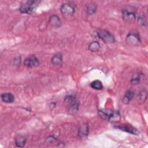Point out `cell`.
<instances>
[{
    "instance_id": "obj_21",
    "label": "cell",
    "mask_w": 148,
    "mask_h": 148,
    "mask_svg": "<svg viewBox=\"0 0 148 148\" xmlns=\"http://www.w3.org/2000/svg\"><path fill=\"white\" fill-rule=\"evenodd\" d=\"M138 24L143 26L145 24L146 25V18L143 16H140L138 18Z\"/></svg>"
},
{
    "instance_id": "obj_1",
    "label": "cell",
    "mask_w": 148,
    "mask_h": 148,
    "mask_svg": "<svg viewBox=\"0 0 148 148\" xmlns=\"http://www.w3.org/2000/svg\"><path fill=\"white\" fill-rule=\"evenodd\" d=\"M98 114L102 119L110 122L119 121L121 118L119 112L112 109H99Z\"/></svg>"
},
{
    "instance_id": "obj_20",
    "label": "cell",
    "mask_w": 148,
    "mask_h": 148,
    "mask_svg": "<svg viewBox=\"0 0 148 148\" xmlns=\"http://www.w3.org/2000/svg\"><path fill=\"white\" fill-rule=\"evenodd\" d=\"M100 49V45L99 43L97 41H94L90 43V44L88 46V49L91 51L92 52H96L98 51Z\"/></svg>"
},
{
    "instance_id": "obj_9",
    "label": "cell",
    "mask_w": 148,
    "mask_h": 148,
    "mask_svg": "<svg viewBox=\"0 0 148 148\" xmlns=\"http://www.w3.org/2000/svg\"><path fill=\"white\" fill-rule=\"evenodd\" d=\"M24 64L28 68H33L38 66L39 64V61L36 56L32 55L25 59Z\"/></svg>"
},
{
    "instance_id": "obj_4",
    "label": "cell",
    "mask_w": 148,
    "mask_h": 148,
    "mask_svg": "<svg viewBox=\"0 0 148 148\" xmlns=\"http://www.w3.org/2000/svg\"><path fill=\"white\" fill-rule=\"evenodd\" d=\"M122 17L125 22L131 24L134 23L136 18L134 8L129 7L123 9L122 12Z\"/></svg>"
},
{
    "instance_id": "obj_5",
    "label": "cell",
    "mask_w": 148,
    "mask_h": 148,
    "mask_svg": "<svg viewBox=\"0 0 148 148\" xmlns=\"http://www.w3.org/2000/svg\"><path fill=\"white\" fill-rule=\"evenodd\" d=\"M97 35L105 43H112L116 41L114 36L110 32L105 29H98Z\"/></svg>"
},
{
    "instance_id": "obj_2",
    "label": "cell",
    "mask_w": 148,
    "mask_h": 148,
    "mask_svg": "<svg viewBox=\"0 0 148 148\" xmlns=\"http://www.w3.org/2000/svg\"><path fill=\"white\" fill-rule=\"evenodd\" d=\"M40 2V1L36 0L27 1L21 5L19 10L22 13L31 14L35 10Z\"/></svg>"
},
{
    "instance_id": "obj_18",
    "label": "cell",
    "mask_w": 148,
    "mask_h": 148,
    "mask_svg": "<svg viewBox=\"0 0 148 148\" xmlns=\"http://www.w3.org/2000/svg\"><path fill=\"white\" fill-rule=\"evenodd\" d=\"M97 10V5L93 2L88 3L86 5V10L88 14H93Z\"/></svg>"
},
{
    "instance_id": "obj_19",
    "label": "cell",
    "mask_w": 148,
    "mask_h": 148,
    "mask_svg": "<svg viewBox=\"0 0 148 148\" xmlns=\"http://www.w3.org/2000/svg\"><path fill=\"white\" fill-rule=\"evenodd\" d=\"M90 86H91V88H92L93 89H95V90H102L103 88L102 83L99 80H95L92 81L91 83Z\"/></svg>"
},
{
    "instance_id": "obj_10",
    "label": "cell",
    "mask_w": 148,
    "mask_h": 148,
    "mask_svg": "<svg viewBox=\"0 0 148 148\" xmlns=\"http://www.w3.org/2000/svg\"><path fill=\"white\" fill-rule=\"evenodd\" d=\"M50 25L54 28H58L61 26V21L57 15H52L49 18Z\"/></svg>"
},
{
    "instance_id": "obj_17",
    "label": "cell",
    "mask_w": 148,
    "mask_h": 148,
    "mask_svg": "<svg viewBox=\"0 0 148 148\" xmlns=\"http://www.w3.org/2000/svg\"><path fill=\"white\" fill-rule=\"evenodd\" d=\"M26 138L23 136H18L15 139V144L16 146L23 147L26 143Z\"/></svg>"
},
{
    "instance_id": "obj_6",
    "label": "cell",
    "mask_w": 148,
    "mask_h": 148,
    "mask_svg": "<svg viewBox=\"0 0 148 148\" xmlns=\"http://www.w3.org/2000/svg\"><path fill=\"white\" fill-rule=\"evenodd\" d=\"M60 10L64 17L69 18L73 15L75 9L74 6L70 3H65L61 5Z\"/></svg>"
},
{
    "instance_id": "obj_16",
    "label": "cell",
    "mask_w": 148,
    "mask_h": 148,
    "mask_svg": "<svg viewBox=\"0 0 148 148\" xmlns=\"http://www.w3.org/2000/svg\"><path fill=\"white\" fill-rule=\"evenodd\" d=\"M88 134V126L87 124H84L81 126L78 131V135L80 137L86 136Z\"/></svg>"
},
{
    "instance_id": "obj_14",
    "label": "cell",
    "mask_w": 148,
    "mask_h": 148,
    "mask_svg": "<svg viewBox=\"0 0 148 148\" xmlns=\"http://www.w3.org/2000/svg\"><path fill=\"white\" fill-rule=\"evenodd\" d=\"M134 95H135V91H133L132 90H128L125 92V95H124V96L123 98V102L125 104L129 103L131 101V100L134 98Z\"/></svg>"
},
{
    "instance_id": "obj_13",
    "label": "cell",
    "mask_w": 148,
    "mask_h": 148,
    "mask_svg": "<svg viewBox=\"0 0 148 148\" xmlns=\"http://www.w3.org/2000/svg\"><path fill=\"white\" fill-rule=\"evenodd\" d=\"M1 99L3 102L5 103H13L14 101V95L10 92H5L3 93L1 95Z\"/></svg>"
},
{
    "instance_id": "obj_8",
    "label": "cell",
    "mask_w": 148,
    "mask_h": 148,
    "mask_svg": "<svg viewBox=\"0 0 148 148\" xmlns=\"http://www.w3.org/2000/svg\"><path fill=\"white\" fill-rule=\"evenodd\" d=\"M114 128L123 131L131 134L132 135H138L139 134V131L137 130V129L130 124H119L114 126Z\"/></svg>"
},
{
    "instance_id": "obj_7",
    "label": "cell",
    "mask_w": 148,
    "mask_h": 148,
    "mask_svg": "<svg viewBox=\"0 0 148 148\" xmlns=\"http://www.w3.org/2000/svg\"><path fill=\"white\" fill-rule=\"evenodd\" d=\"M125 41L127 43L132 46H138L141 43V40L140 39L139 36L136 33L131 32L126 37Z\"/></svg>"
},
{
    "instance_id": "obj_11",
    "label": "cell",
    "mask_w": 148,
    "mask_h": 148,
    "mask_svg": "<svg viewBox=\"0 0 148 148\" xmlns=\"http://www.w3.org/2000/svg\"><path fill=\"white\" fill-rule=\"evenodd\" d=\"M145 79V75L142 73L134 75L131 79V83L133 85H136L142 83Z\"/></svg>"
},
{
    "instance_id": "obj_15",
    "label": "cell",
    "mask_w": 148,
    "mask_h": 148,
    "mask_svg": "<svg viewBox=\"0 0 148 148\" xmlns=\"http://www.w3.org/2000/svg\"><path fill=\"white\" fill-rule=\"evenodd\" d=\"M147 93L146 90H142L140 91V92L138 94L137 96V101L140 103H143L145 102L146 99H147Z\"/></svg>"
},
{
    "instance_id": "obj_3",
    "label": "cell",
    "mask_w": 148,
    "mask_h": 148,
    "mask_svg": "<svg viewBox=\"0 0 148 148\" xmlns=\"http://www.w3.org/2000/svg\"><path fill=\"white\" fill-rule=\"evenodd\" d=\"M64 102L66 104L67 106L69 107V111L72 113H75L77 112L79 106V101L76 99V98L73 95L66 96L65 98Z\"/></svg>"
},
{
    "instance_id": "obj_12",
    "label": "cell",
    "mask_w": 148,
    "mask_h": 148,
    "mask_svg": "<svg viewBox=\"0 0 148 148\" xmlns=\"http://www.w3.org/2000/svg\"><path fill=\"white\" fill-rule=\"evenodd\" d=\"M51 64L56 66H61L62 64V56L61 53H57L51 59Z\"/></svg>"
}]
</instances>
